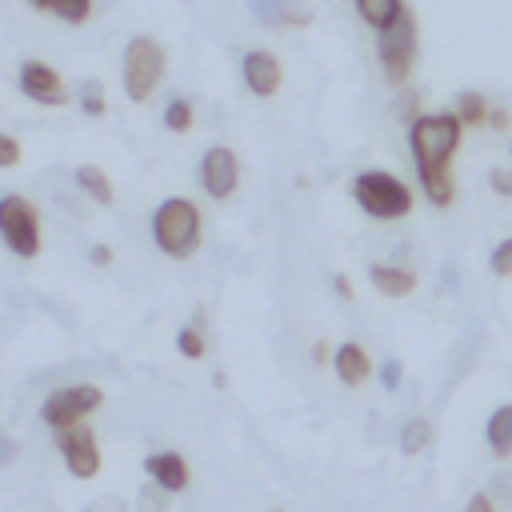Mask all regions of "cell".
<instances>
[{
	"label": "cell",
	"mask_w": 512,
	"mask_h": 512,
	"mask_svg": "<svg viewBox=\"0 0 512 512\" xmlns=\"http://www.w3.org/2000/svg\"><path fill=\"white\" fill-rule=\"evenodd\" d=\"M276 512H280V508H276Z\"/></svg>",
	"instance_id": "e575fe53"
},
{
	"label": "cell",
	"mask_w": 512,
	"mask_h": 512,
	"mask_svg": "<svg viewBox=\"0 0 512 512\" xmlns=\"http://www.w3.org/2000/svg\"><path fill=\"white\" fill-rule=\"evenodd\" d=\"M152 240L164 256L184 260L200 248V208L184 196H168L156 212H152Z\"/></svg>",
	"instance_id": "7a4b0ae2"
},
{
	"label": "cell",
	"mask_w": 512,
	"mask_h": 512,
	"mask_svg": "<svg viewBox=\"0 0 512 512\" xmlns=\"http://www.w3.org/2000/svg\"><path fill=\"white\" fill-rule=\"evenodd\" d=\"M356 12H360V20H364L372 32H384V28H392L408 8H404V0H356Z\"/></svg>",
	"instance_id": "e0dca14e"
},
{
	"label": "cell",
	"mask_w": 512,
	"mask_h": 512,
	"mask_svg": "<svg viewBox=\"0 0 512 512\" xmlns=\"http://www.w3.org/2000/svg\"><path fill=\"white\" fill-rule=\"evenodd\" d=\"M464 512H496V500L488 492H472V500L464 504Z\"/></svg>",
	"instance_id": "f546056e"
},
{
	"label": "cell",
	"mask_w": 512,
	"mask_h": 512,
	"mask_svg": "<svg viewBox=\"0 0 512 512\" xmlns=\"http://www.w3.org/2000/svg\"><path fill=\"white\" fill-rule=\"evenodd\" d=\"M240 72H244V84H248L252 96H276V92H280L284 68H280V60H276V52H268V48L244 52Z\"/></svg>",
	"instance_id": "8fae6325"
},
{
	"label": "cell",
	"mask_w": 512,
	"mask_h": 512,
	"mask_svg": "<svg viewBox=\"0 0 512 512\" xmlns=\"http://www.w3.org/2000/svg\"><path fill=\"white\" fill-rule=\"evenodd\" d=\"M332 364H336L340 384H348V388H360V384L372 376V360H368V352H364L356 340L340 344V348L332 352Z\"/></svg>",
	"instance_id": "5bb4252c"
},
{
	"label": "cell",
	"mask_w": 512,
	"mask_h": 512,
	"mask_svg": "<svg viewBox=\"0 0 512 512\" xmlns=\"http://www.w3.org/2000/svg\"><path fill=\"white\" fill-rule=\"evenodd\" d=\"M144 472H148L160 488H168V492H184V488H188V464H184L180 452H152V456L144 460Z\"/></svg>",
	"instance_id": "4fadbf2b"
},
{
	"label": "cell",
	"mask_w": 512,
	"mask_h": 512,
	"mask_svg": "<svg viewBox=\"0 0 512 512\" xmlns=\"http://www.w3.org/2000/svg\"><path fill=\"white\" fill-rule=\"evenodd\" d=\"M252 12L268 28H304V24H312V12L304 8V0H252Z\"/></svg>",
	"instance_id": "7c38bea8"
},
{
	"label": "cell",
	"mask_w": 512,
	"mask_h": 512,
	"mask_svg": "<svg viewBox=\"0 0 512 512\" xmlns=\"http://www.w3.org/2000/svg\"><path fill=\"white\" fill-rule=\"evenodd\" d=\"M100 404H104V392H100L96 384H64V388H56V392L40 404V420H44L48 428L64 432V428L80 424L88 412H96Z\"/></svg>",
	"instance_id": "8992f818"
},
{
	"label": "cell",
	"mask_w": 512,
	"mask_h": 512,
	"mask_svg": "<svg viewBox=\"0 0 512 512\" xmlns=\"http://www.w3.org/2000/svg\"><path fill=\"white\" fill-rule=\"evenodd\" d=\"M376 52H380L384 80H388L392 88H404L408 76H412V64H416V20H412V12H404L392 28L380 32Z\"/></svg>",
	"instance_id": "5b68a950"
},
{
	"label": "cell",
	"mask_w": 512,
	"mask_h": 512,
	"mask_svg": "<svg viewBox=\"0 0 512 512\" xmlns=\"http://www.w3.org/2000/svg\"><path fill=\"white\" fill-rule=\"evenodd\" d=\"M332 284H336V292H340L344 300H352V284H348V276H340V272H336V276H332Z\"/></svg>",
	"instance_id": "1f68e13d"
},
{
	"label": "cell",
	"mask_w": 512,
	"mask_h": 512,
	"mask_svg": "<svg viewBox=\"0 0 512 512\" xmlns=\"http://www.w3.org/2000/svg\"><path fill=\"white\" fill-rule=\"evenodd\" d=\"M0 236L4 244L20 256V260H32L40 252V216L36 208L24 200V196H4L0 200Z\"/></svg>",
	"instance_id": "52a82bcc"
},
{
	"label": "cell",
	"mask_w": 512,
	"mask_h": 512,
	"mask_svg": "<svg viewBox=\"0 0 512 512\" xmlns=\"http://www.w3.org/2000/svg\"><path fill=\"white\" fill-rule=\"evenodd\" d=\"M20 92L28 100H36V104H48V108H60L68 100L60 72L52 64H44V60H24L20 64Z\"/></svg>",
	"instance_id": "9c48e42d"
},
{
	"label": "cell",
	"mask_w": 512,
	"mask_h": 512,
	"mask_svg": "<svg viewBox=\"0 0 512 512\" xmlns=\"http://www.w3.org/2000/svg\"><path fill=\"white\" fill-rule=\"evenodd\" d=\"M164 124H168L172 132H188V128H192V104H188L184 96H176V100L164 108Z\"/></svg>",
	"instance_id": "603a6c76"
},
{
	"label": "cell",
	"mask_w": 512,
	"mask_h": 512,
	"mask_svg": "<svg viewBox=\"0 0 512 512\" xmlns=\"http://www.w3.org/2000/svg\"><path fill=\"white\" fill-rule=\"evenodd\" d=\"M460 136H464V120L456 112H420V116H412L408 148H412L416 168L452 164V156L460 148Z\"/></svg>",
	"instance_id": "6da1fadb"
},
{
	"label": "cell",
	"mask_w": 512,
	"mask_h": 512,
	"mask_svg": "<svg viewBox=\"0 0 512 512\" xmlns=\"http://www.w3.org/2000/svg\"><path fill=\"white\" fill-rule=\"evenodd\" d=\"M200 184H204V192L216 196V200L232 196L236 184H240V160H236V152L224 148V144H212V148L204 152V160H200Z\"/></svg>",
	"instance_id": "ba28073f"
},
{
	"label": "cell",
	"mask_w": 512,
	"mask_h": 512,
	"mask_svg": "<svg viewBox=\"0 0 512 512\" xmlns=\"http://www.w3.org/2000/svg\"><path fill=\"white\" fill-rule=\"evenodd\" d=\"M488 124H492V128H504V124H508V112L492 108V112H488Z\"/></svg>",
	"instance_id": "d6a6232c"
},
{
	"label": "cell",
	"mask_w": 512,
	"mask_h": 512,
	"mask_svg": "<svg viewBox=\"0 0 512 512\" xmlns=\"http://www.w3.org/2000/svg\"><path fill=\"white\" fill-rule=\"evenodd\" d=\"M32 8L52 12L64 24H84L92 16V0H32Z\"/></svg>",
	"instance_id": "44dd1931"
},
{
	"label": "cell",
	"mask_w": 512,
	"mask_h": 512,
	"mask_svg": "<svg viewBox=\"0 0 512 512\" xmlns=\"http://www.w3.org/2000/svg\"><path fill=\"white\" fill-rule=\"evenodd\" d=\"M328 352H332V348H328V344H324V340H320V344H316V348H312V360H316V364H324V360H328Z\"/></svg>",
	"instance_id": "836d02e7"
},
{
	"label": "cell",
	"mask_w": 512,
	"mask_h": 512,
	"mask_svg": "<svg viewBox=\"0 0 512 512\" xmlns=\"http://www.w3.org/2000/svg\"><path fill=\"white\" fill-rule=\"evenodd\" d=\"M508 152H512V148H508Z\"/></svg>",
	"instance_id": "d590c367"
},
{
	"label": "cell",
	"mask_w": 512,
	"mask_h": 512,
	"mask_svg": "<svg viewBox=\"0 0 512 512\" xmlns=\"http://www.w3.org/2000/svg\"><path fill=\"white\" fill-rule=\"evenodd\" d=\"M452 112L464 120V128H480V124H488V112H492V108H488V100H484L480 92L468 88V92L456 96V108H452Z\"/></svg>",
	"instance_id": "7402d4cb"
},
{
	"label": "cell",
	"mask_w": 512,
	"mask_h": 512,
	"mask_svg": "<svg viewBox=\"0 0 512 512\" xmlns=\"http://www.w3.org/2000/svg\"><path fill=\"white\" fill-rule=\"evenodd\" d=\"M76 184H80V188H84V192H88L96 204H112V200H116L112 180H108V176H104L96 164H80V168H76Z\"/></svg>",
	"instance_id": "d6986e66"
},
{
	"label": "cell",
	"mask_w": 512,
	"mask_h": 512,
	"mask_svg": "<svg viewBox=\"0 0 512 512\" xmlns=\"http://www.w3.org/2000/svg\"><path fill=\"white\" fill-rule=\"evenodd\" d=\"M80 104H84V112H88V116H100V112L108 108V104H104V88H100L96 80H88V84L80 88Z\"/></svg>",
	"instance_id": "d4e9b609"
},
{
	"label": "cell",
	"mask_w": 512,
	"mask_h": 512,
	"mask_svg": "<svg viewBox=\"0 0 512 512\" xmlns=\"http://www.w3.org/2000/svg\"><path fill=\"white\" fill-rule=\"evenodd\" d=\"M488 180H492V192H496V196H512V164H508V168H492Z\"/></svg>",
	"instance_id": "83f0119b"
},
{
	"label": "cell",
	"mask_w": 512,
	"mask_h": 512,
	"mask_svg": "<svg viewBox=\"0 0 512 512\" xmlns=\"http://www.w3.org/2000/svg\"><path fill=\"white\" fill-rule=\"evenodd\" d=\"M488 268H492L496 276H512V236H508V240H500V244L492 248Z\"/></svg>",
	"instance_id": "484cf974"
},
{
	"label": "cell",
	"mask_w": 512,
	"mask_h": 512,
	"mask_svg": "<svg viewBox=\"0 0 512 512\" xmlns=\"http://www.w3.org/2000/svg\"><path fill=\"white\" fill-rule=\"evenodd\" d=\"M60 452H64V464L76 480H88L100 472V448H96V436L84 428V424H72L60 432Z\"/></svg>",
	"instance_id": "30bf717a"
},
{
	"label": "cell",
	"mask_w": 512,
	"mask_h": 512,
	"mask_svg": "<svg viewBox=\"0 0 512 512\" xmlns=\"http://www.w3.org/2000/svg\"><path fill=\"white\" fill-rule=\"evenodd\" d=\"M420 176V188L428 196L432 208H448L456 200V180H452V164H428V168H416Z\"/></svg>",
	"instance_id": "2e32d148"
},
{
	"label": "cell",
	"mask_w": 512,
	"mask_h": 512,
	"mask_svg": "<svg viewBox=\"0 0 512 512\" xmlns=\"http://www.w3.org/2000/svg\"><path fill=\"white\" fill-rule=\"evenodd\" d=\"M368 280L380 296H392V300H404L416 292V272L400 268V264H372L368 268Z\"/></svg>",
	"instance_id": "9a60e30c"
},
{
	"label": "cell",
	"mask_w": 512,
	"mask_h": 512,
	"mask_svg": "<svg viewBox=\"0 0 512 512\" xmlns=\"http://www.w3.org/2000/svg\"><path fill=\"white\" fill-rule=\"evenodd\" d=\"M352 200H356L360 212L372 216V220H404V216L412 212V188H408L400 176L384 172V168L360 172V176L352 180Z\"/></svg>",
	"instance_id": "3957f363"
},
{
	"label": "cell",
	"mask_w": 512,
	"mask_h": 512,
	"mask_svg": "<svg viewBox=\"0 0 512 512\" xmlns=\"http://www.w3.org/2000/svg\"><path fill=\"white\" fill-rule=\"evenodd\" d=\"M92 260H96V264H112V248H108V244H96V248H92Z\"/></svg>",
	"instance_id": "4dcf8cb0"
},
{
	"label": "cell",
	"mask_w": 512,
	"mask_h": 512,
	"mask_svg": "<svg viewBox=\"0 0 512 512\" xmlns=\"http://www.w3.org/2000/svg\"><path fill=\"white\" fill-rule=\"evenodd\" d=\"M400 376H404V364H400V360H388V364L380 368V380H384V388H396V384H400Z\"/></svg>",
	"instance_id": "f1b7e54d"
},
{
	"label": "cell",
	"mask_w": 512,
	"mask_h": 512,
	"mask_svg": "<svg viewBox=\"0 0 512 512\" xmlns=\"http://www.w3.org/2000/svg\"><path fill=\"white\" fill-rule=\"evenodd\" d=\"M176 348H180V356L200 360V356H204V332H200V328H180V332H176Z\"/></svg>",
	"instance_id": "cb8c5ba5"
},
{
	"label": "cell",
	"mask_w": 512,
	"mask_h": 512,
	"mask_svg": "<svg viewBox=\"0 0 512 512\" xmlns=\"http://www.w3.org/2000/svg\"><path fill=\"white\" fill-rule=\"evenodd\" d=\"M20 164V140L0 132V168H16Z\"/></svg>",
	"instance_id": "4316f807"
},
{
	"label": "cell",
	"mask_w": 512,
	"mask_h": 512,
	"mask_svg": "<svg viewBox=\"0 0 512 512\" xmlns=\"http://www.w3.org/2000/svg\"><path fill=\"white\" fill-rule=\"evenodd\" d=\"M484 440L496 456H512V404L492 408V416L484 424Z\"/></svg>",
	"instance_id": "ac0fdd59"
},
{
	"label": "cell",
	"mask_w": 512,
	"mask_h": 512,
	"mask_svg": "<svg viewBox=\"0 0 512 512\" xmlns=\"http://www.w3.org/2000/svg\"><path fill=\"white\" fill-rule=\"evenodd\" d=\"M428 444H432V420H428V416H412V420L400 428V452H404V456H420Z\"/></svg>",
	"instance_id": "ffe728a7"
},
{
	"label": "cell",
	"mask_w": 512,
	"mask_h": 512,
	"mask_svg": "<svg viewBox=\"0 0 512 512\" xmlns=\"http://www.w3.org/2000/svg\"><path fill=\"white\" fill-rule=\"evenodd\" d=\"M120 76H124V92H128V100L144 104V100L156 92V84L164 80V48H160L152 36H136V40H128Z\"/></svg>",
	"instance_id": "277c9868"
}]
</instances>
